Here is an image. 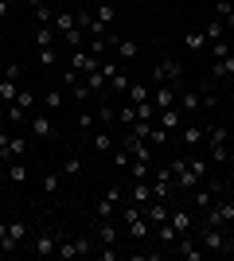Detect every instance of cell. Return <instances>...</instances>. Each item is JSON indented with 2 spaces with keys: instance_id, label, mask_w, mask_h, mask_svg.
<instances>
[{
  "instance_id": "cell-35",
  "label": "cell",
  "mask_w": 234,
  "mask_h": 261,
  "mask_svg": "<svg viewBox=\"0 0 234 261\" xmlns=\"http://www.w3.org/2000/svg\"><path fill=\"white\" fill-rule=\"evenodd\" d=\"M207 144H230V129L226 125H207Z\"/></svg>"
},
{
  "instance_id": "cell-26",
  "label": "cell",
  "mask_w": 234,
  "mask_h": 261,
  "mask_svg": "<svg viewBox=\"0 0 234 261\" xmlns=\"http://www.w3.org/2000/svg\"><path fill=\"white\" fill-rule=\"evenodd\" d=\"M168 222L176 226V234H188V230H191V211H184V207H172V211H168Z\"/></svg>"
},
{
  "instance_id": "cell-42",
  "label": "cell",
  "mask_w": 234,
  "mask_h": 261,
  "mask_svg": "<svg viewBox=\"0 0 234 261\" xmlns=\"http://www.w3.org/2000/svg\"><path fill=\"white\" fill-rule=\"evenodd\" d=\"M129 82H133V78L125 74V70H117V74L110 78V90H113V94H125V90H129Z\"/></svg>"
},
{
  "instance_id": "cell-64",
  "label": "cell",
  "mask_w": 234,
  "mask_h": 261,
  "mask_svg": "<svg viewBox=\"0 0 234 261\" xmlns=\"http://www.w3.org/2000/svg\"><path fill=\"white\" fill-rule=\"evenodd\" d=\"M28 4H32V8H43V4H51V0H28Z\"/></svg>"
},
{
  "instance_id": "cell-14",
  "label": "cell",
  "mask_w": 234,
  "mask_h": 261,
  "mask_svg": "<svg viewBox=\"0 0 234 261\" xmlns=\"http://www.w3.org/2000/svg\"><path fill=\"white\" fill-rule=\"evenodd\" d=\"M129 203H137V207L145 211L148 203H152V187H148V179H133V184H129Z\"/></svg>"
},
{
  "instance_id": "cell-52",
  "label": "cell",
  "mask_w": 234,
  "mask_h": 261,
  "mask_svg": "<svg viewBox=\"0 0 234 261\" xmlns=\"http://www.w3.org/2000/svg\"><path fill=\"white\" fill-rule=\"evenodd\" d=\"M226 55H230V43H226V39L211 43V63H215V59H226Z\"/></svg>"
},
{
  "instance_id": "cell-29",
  "label": "cell",
  "mask_w": 234,
  "mask_h": 261,
  "mask_svg": "<svg viewBox=\"0 0 234 261\" xmlns=\"http://www.w3.org/2000/svg\"><path fill=\"white\" fill-rule=\"evenodd\" d=\"M51 28H55L59 35H67V32H74V28H78V20H74V12H55V20H51Z\"/></svg>"
},
{
  "instance_id": "cell-16",
  "label": "cell",
  "mask_w": 234,
  "mask_h": 261,
  "mask_svg": "<svg viewBox=\"0 0 234 261\" xmlns=\"http://www.w3.org/2000/svg\"><path fill=\"white\" fill-rule=\"evenodd\" d=\"M113 51H117V59H121V63H133L137 55H141V47H137V39H133V35H117Z\"/></svg>"
},
{
  "instance_id": "cell-59",
  "label": "cell",
  "mask_w": 234,
  "mask_h": 261,
  "mask_svg": "<svg viewBox=\"0 0 234 261\" xmlns=\"http://www.w3.org/2000/svg\"><path fill=\"white\" fill-rule=\"evenodd\" d=\"M188 164H191L199 175H207V160H203V156H188Z\"/></svg>"
},
{
  "instance_id": "cell-62",
  "label": "cell",
  "mask_w": 234,
  "mask_h": 261,
  "mask_svg": "<svg viewBox=\"0 0 234 261\" xmlns=\"http://www.w3.org/2000/svg\"><path fill=\"white\" fill-rule=\"evenodd\" d=\"M219 106V94H207V90H203V109H215Z\"/></svg>"
},
{
  "instance_id": "cell-18",
  "label": "cell",
  "mask_w": 234,
  "mask_h": 261,
  "mask_svg": "<svg viewBox=\"0 0 234 261\" xmlns=\"http://www.w3.org/2000/svg\"><path fill=\"white\" fill-rule=\"evenodd\" d=\"M176 106L184 109V113H199V109H203V90H179Z\"/></svg>"
},
{
  "instance_id": "cell-25",
  "label": "cell",
  "mask_w": 234,
  "mask_h": 261,
  "mask_svg": "<svg viewBox=\"0 0 234 261\" xmlns=\"http://www.w3.org/2000/svg\"><path fill=\"white\" fill-rule=\"evenodd\" d=\"M215 20H223L226 32H234V0H215Z\"/></svg>"
},
{
  "instance_id": "cell-27",
  "label": "cell",
  "mask_w": 234,
  "mask_h": 261,
  "mask_svg": "<svg viewBox=\"0 0 234 261\" xmlns=\"http://www.w3.org/2000/svg\"><path fill=\"white\" fill-rule=\"evenodd\" d=\"M59 187H63V172H43L39 175V191H43V195H59Z\"/></svg>"
},
{
  "instance_id": "cell-9",
  "label": "cell",
  "mask_w": 234,
  "mask_h": 261,
  "mask_svg": "<svg viewBox=\"0 0 234 261\" xmlns=\"http://www.w3.org/2000/svg\"><path fill=\"white\" fill-rule=\"evenodd\" d=\"M117 144H113V133H110V125H98V129L90 133V152H98V156H110Z\"/></svg>"
},
{
  "instance_id": "cell-15",
  "label": "cell",
  "mask_w": 234,
  "mask_h": 261,
  "mask_svg": "<svg viewBox=\"0 0 234 261\" xmlns=\"http://www.w3.org/2000/svg\"><path fill=\"white\" fill-rule=\"evenodd\" d=\"M121 148H129V152H133V160H152V144L141 141V137H133V133H125Z\"/></svg>"
},
{
  "instance_id": "cell-38",
  "label": "cell",
  "mask_w": 234,
  "mask_h": 261,
  "mask_svg": "<svg viewBox=\"0 0 234 261\" xmlns=\"http://www.w3.org/2000/svg\"><path fill=\"white\" fill-rule=\"evenodd\" d=\"M4 117H8V125H28V117H32V113H28V109H20L16 101H12V106L4 109Z\"/></svg>"
},
{
  "instance_id": "cell-58",
  "label": "cell",
  "mask_w": 234,
  "mask_h": 261,
  "mask_svg": "<svg viewBox=\"0 0 234 261\" xmlns=\"http://www.w3.org/2000/svg\"><path fill=\"white\" fill-rule=\"evenodd\" d=\"M0 253H8V218H0Z\"/></svg>"
},
{
  "instance_id": "cell-13",
  "label": "cell",
  "mask_w": 234,
  "mask_h": 261,
  "mask_svg": "<svg viewBox=\"0 0 234 261\" xmlns=\"http://www.w3.org/2000/svg\"><path fill=\"white\" fill-rule=\"evenodd\" d=\"M172 250H176V253H179L184 261H203V257H207V250H203V246H195V242H191L188 234H179Z\"/></svg>"
},
{
  "instance_id": "cell-55",
  "label": "cell",
  "mask_w": 234,
  "mask_h": 261,
  "mask_svg": "<svg viewBox=\"0 0 234 261\" xmlns=\"http://www.w3.org/2000/svg\"><path fill=\"white\" fill-rule=\"evenodd\" d=\"M39 63L43 66H55L59 59H55V47H39Z\"/></svg>"
},
{
  "instance_id": "cell-20",
  "label": "cell",
  "mask_w": 234,
  "mask_h": 261,
  "mask_svg": "<svg viewBox=\"0 0 234 261\" xmlns=\"http://www.w3.org/2000/svg\"><path fill=\"white\" fill-rule=\"evenodd\" d=\"M168 211H172V207H168V199H152V203L145 207V218L152 222V226H160V222H168Z\"/></svg>"
},
{
  "instance_id": "cell-28",
  "label": "cell",
  "mask_w": 234,
  "mask_h": 261,
  "mask_svg": "<svg viewBox=\"0 0 234 261\" xmlns=\"http://www.w3.org/2000/svg\"><path fill=\"white\" fill-rule=\"evenodd\" d=\"M125 226H129V234H133V238H137V242H145V238H148V234H152V222H148V218H145V215H137V218H133V222H125Z\"/></svg>"
},
{
  "instance_id": "cell-4",
  "label": "cell",
  "mask_w": 234,
  "mask_h": 261,
  "mask_svg": "<svg viewBox=\"0 0 234 261\" xmlns=\"http://www.w3.org/2000/svg\"><path fill=\"white\" fill-rule=\"evenodd\" d=\"M152 78H156V86H160V82H168V86H176L179 78H184V63H176V59H160V63L152 66Z\"/></svg>"
},
{
  "instance_id": "cell-60",
  "label": "cell",
  "mask_w": 234,
  "mask_h": 261,
  "mask_svg": "<svg viewBox=\"0 0 234 261\" xmlns=\"http://www.w3.org/2000/svg\"><path fill=\"white\" fill-rule=\"evenodd\" d=\"M98 257H101V261H117V246H101Z\"/></svg>"
},
{
  "instance_id": "cell-56",
  "label": "cell",
  "mask_w": 234,
  "mask_h": 261,
  "mask_svg": "<svg viewBox=\"0 0 234 261\" xmlns=\"http://www.w3.org/2000/svg\"><path fill=\"white\" fill-rule=\"evenodd\" d=\"M67 98H74V101H86V98H90L86 82H78V86H70V94H67Z\"/></svg>"
},
{
  "instance_id": "cell-1",
  "label": "cell",
  "mask_w": 234,
  "mask_h": 261,
  "mask_svg": "<svg viewBox=\"0 0 234 261\" xmlns=\"http://www.w3.org/2000/svg\"><path fill=\"white\" fill-rule=\"evenodd\" d=\"M168 168H172V175H176V187H179V191H195V187L203 184V175L188 164V156H176Z\"/></svg>"
},
{
  "instance_id": "cell-17",
  "label": "cell",
  "mask_w": 234,
  "mask_h": 261,
  "mask_svg": "<svg viewBox=\"0 0 234 261\" xmlns=\"http://www.w3.org/2000/svg\"><path fill=\"white\" fill-rule=\"evenodd\" d=\"M94 242H98V246H117V226H113V218H98Z\"/></svg>"
},
{
  "instance_id": "cell-3",
  "label": "cell",
  "mask_w": 234,
  "mask_h": 261,
  "mask_svg": "<svg viewBox=\"0 0 234 261\" xmlns=\"http://www.w3.org/2000/svg\"><path fill=\"white\" fill-rule=\"evenodd\" d=\"M121 203H125V191H121V187H106L101 199L94 203V215H98V218H113Z\"/></svg>"
},
{
  "instance_id": "cell-49",
  "label": "cell",
  "mask_w": 234,
  "mask_h": 261,
  "mask_svg": "<svg viewBox=\"0 0 234 261\" xmlns=\"http://www.w3.org/2000/svg\"><path fill=\"white\" fill-rule=\"evenodd\" d=\"M113 164H117V168H129V164H133V152H129V148H113Z\"/></svg>"
},
{
  "instance_id": "cell-41",
  "label": "cell",
  "mask_w": 234,
  "mask_h": 261,
  "mask_svg": "<svg viewBox=\"0 0 234 261\" xmlns=\"http://www.w3.org/2000/svg\"><path fill=\"white\" fill-rule=\"evenodd\" d=\"M94 16H98V20H101V23H106V28H110V23H113V20H117V8H113L110 0H106V4H98V8H94Z\"/></svg>"
},
{
  "instance_id": "cell-54",
  "label": "cell",
  "mask_w": 234,
  "mask_h": 261,
  "mask_svg": "<svg viewBox=\"0 0 234 261\" xmlns=\"http://www.w3.org/2000/svg\"><path fill=\"white\" fill-rule=\"evenodd\" d=\"M55 20V12H51V4H43V8H35V23H51Z\"/></svg>"
},
{
  "instance_id": "cell-32",
  "label": "cell",
  "mask_w": 234,
  "mask_h": 261,
  "mask_svg": "<svg viewBox=\"0 0 234 261\" xmlns=\"http://www.w3.org/2000/svg\"><path fill=\"white\" fill-rule=\"evenodd\" d=\"M156 230V238H160V246H168V250H172V246H176V226H172V222H160V226H152Z\"/></svg>"
},
{
  "instance_id": "cell-34",
  "label": "cell",
  "mask_w": 234,
  "mask_h": 261,
  "mask_svg": "<svg viewBox=\"0 0 234 261\" xmlns=\"http://www.w3.org/2000/svg\"><path fill=\"white\" fill-rule=\"evenodd\" d=\"M106 86H110V78L101 74V66H98V70H90V74H86V90H90V94H101V90H106Z\"/></svg>"
},
{
  "instance_id": "cell-11",
  "label": "cell",
  "mask_w": 234,
  "mask_h": 261,
  "mask_svg": "<svg viewBox=\"0 0 234 261\" xmlns=\"http://www.w3.org/2000/svg\"><path fill=\"white\" fill-rule=\"evenodd\" d=\"M172 191H176V175H172V168L152 172V199H168Z\"/></svg>"
},
{
  "instance_id": "cell-48",
  "label": "cell",
  "mask_w": 234,
  "mask_h": 261,
  "mask_svg": "<svg viewBox=\"0 0 234 261\" xmlns=\"http://www.w3.org/2000/svg\"><path fill=\"white\" fill-rule=\"evenodd\" d=\"M148 144H152V148H160V144H168V129H160V125H152V133H148Z\"/></svg>"
},
{
  "instance_id": "cell-37",
  "label": "cell",
  "mask_w": 234,
  "mask_h": 261,
  "mask_svg": "<svg viewBox=\"0 0 234 261\" xmlns=\"http://www.w3.org/2000/svg\"><path fill=\"white\" fill-rule=\"evenodd\" d=\"M8 179L12 184H28V164L23 160H8Z\"/></svg>"
},
{
  "instance_id": "cell-7",
  "label": "cell",
  "mask_w": 234,
  "mask_h": 261,
  "mask_svg": "<svg viewBox=\"0 0 234 261\" xmlns=\"http://www.w3.org/2000/svg\"><path fill=\"white\" fill-rule=\"evenodd\" d=\"M234 242L226 238V230L223 226H203V250L207 253H226Z\"/></svg>"
},
{
  "instance_id": "cell-8",
  "label": "cell",
  "mask_w": 234,
  "mask_h": 261,
  "mask_svg": "<svg viewBox=\"0 0 234 261\" xmlns=\"http://www.w3.org/2000/svg\"><path fill=\"white\" fill-rule=\"evenodd\" d=\"M28 129H32V137H39V141H55L59 137L55 121L47 117V113H32V117H28Z\"/></svg>"
},
{
  "instance_id": "cell-19",
  "label": "cell",
  "mask_w": 234,
  "mask_h": 261,
  "mask_svg": "<svg viewBox=\"0 0 234 261\" xmlns=\"http://www.w3.org/2000/svg\"><path fill=\"white\" fill-rule=\"evenodd\" d=\"M148 101H152L156 109H168V106H176V86H168V82H160V86L152 90V98H148Z\"/></svg>"
},
{
  "instance_id": "cell-5",
  "label": "cell",
  "mask_w": 234,
  "mask_h": 261,
  "mask_svg": "<svg viewBox=\"0 0 234 261\" xmlns=\"http://www.w3.org/2000/svg\"><path fill=\"white\" fill-rule=\"evenodd\" d=\"M55 246H59V230H55V226H43V230L32 238V246H28V250H32L35 257H51V253H55Z\"/></svg>"
},
{
  "instance_id": "cell-33",
  "label": "cell",
  "mask_w": 234,
  "mask_h": 261,
  "mask_svg": "<svg viewBox=\"0 0 234 261\" xmlns=\"http://www.w3.org/2000/svg\"><path fill=\"white\" fill-rule=\"evenodd\" d=\"M125 98L133 101V106H141V101H148L152 94H148V86H145V82H129V90H125Z\"/></svg>"
},
{
  "instance_id": "cell-2",
  "label": "cell",
  "mask_w": 234,
  "mask_h": 261,
  "mask_svg": "<svg viewBox=\"0 0 234 261\" xmlns=\"http://www.w3.org/2000/svg\"><path fill=\"white\" fill-rule=\"evenodd\" d=\"M90 253H94V242L90 238H59V246H55V257H63V261L90 257Z\"/></svg>"
},
{
  "instance_id": "cell-51",
  "label": "cell",
  "mask_w": 234,
  "mask_h": 261,
  "mask_svg": "<svg viewBox=\"0 0 234 261\" xmlns=\"http://www.w3.org/2000/svg\"><path fill=\"white\" fill-rule=\"evenodd\" d=\"M113 117H117L113 106H98V125H113Z\"/></svg>"
},
{
  "instance_id": "cell-40",
  "label": "cell",
  "mask_w": 234,
  "mask_h": 261,
  "mask_svg": "<svg viewBox=\"0 0 234 261\" xmlns=\"http://www.w3.org/2000/svg\"><path fill=\"white\" fill-rule=\"evenodd\" d=\"M129 175H133V179H148V175H152V160H133L129 164Z\"/></svg>"
},
{
  "instance_id": "cell-43",
  "label": "cell",
  "mask_w": 234,
  "mask_h": 261,
  "mask_svg": "<svg viewBox=\"0 0 234 261\" xmlns=\"http://www.w3.org/2000/svg\"><path fill=\"white\" fill-rule=\"evenodd\" d=\"M117 121H121V125H133V121H137V106H133V101H125V106L117 109Z\"/></svg>"
},
{
  "instance_id": "cell-23",
  "label": "cell",
  "mask_w": 234,
  "mask_h": 261,
  "mask_svg": "<svg viewBox=\"0 0 234 261\" xmlns=\"http://www.w3.org/2000/svg\"><path fill=\"white\" fill-rule=\"evenodd\" d=\"M211 78H215V82H226V78H234V55H226V59H215V63H211Z\"/></svg>"
},
{
  "instance_id": "cell-47",
  "label": "cell",
  "mask_w": 234,
  "mask_h": 261,
  "mask_svg": "<svg viewBox=\"0 0 234 261\" xmlns=\"http://www.w3.org/2000/svg\"><path fill=\"white\" fill-rule=\"evenodd\" d=\"M137 121H156V106L152 101H141V106H137Z\"/></svg>"
},
{
  "instance_id": "cell-24",
  "label": "cell",
  "mask_w": 234,
  "mask_h": 261,
  "mask_svg": "<svg viewBox=\"0 0 234 261\" xmlns=\"http://www.w3.org/2000/svg\"><path fill=\"white\" fill-rule=\"evenodd\" d=\"M32 43H35V51H39V47H55V28H51V23H35Z\"/></svg>"
},
{
  "instance_id": "cell-30",
  "label": "cell",
  "mask_w": 234,
  "mask_h": 261,
  "mask_svg": "<svg viewBox=\"0 0 234 261\" xmlns=\"http://www.w3.org/2000/svg\"><path fill=\"white\" fill-rule=\"evenodd\" d=\"M184 47H188V51H203V47H207V35H203V28H191V32H184Z\"/></svg>"
},
{
  "instance_id": "cell-57",
  "label": "cell",
  "mask_w": 234,
  "mask_h": 261,
  "mask_svg": "<svg viewBox=\"0 0 234 261\" xmlns=\"http://www.w3.org/2000/svg\"><path fill=\"white\" fill-rule=\"evenodd\" d=\"M78 82H82V74H78V70H74V66H67V74H63V86H78Z\"/></svg>"
},
{
  "instance_id": "cell-36",
  "label": "cell",
  "mask_w": 234,
  "mask_h": 261,
  "mask_svg": "<svg viewBox=\"0 0 234 261\" xmlns=\"http://www.w3.org/2000/svg\"><path fill=\"white\" fill-rule=\"evenodd\" d=\"M20 98V86H16V78H0V101H16Z\"/></svg>"
},
{
  "instance_id": "cell-61",
  "label": "cell",
  "mask_w": 234,
  "mask_h": 261,
  "mask_svg": "<svg viewBox=\"0 0 234 261\" xmlns=\"http://www.w3.org/2000/svg\"><path fill=\"white\" fill-rule=\"evenodd\" d=\"M8 137H12V133L0 125V160H4V152H8Z\"/></svg>"
},
{
  "instance_id": "cell-6",
  "label": "cell",
  "mask_w": 234,
  "mask_h": 261,
  "mask_svg": "<svg viewBox=\"0 0 234 261\" xmlns=\"http://www.w3.org/2000/svg\"><path fill=\"white\" fill-rule=\"evenodd\" d=\"M226 222H234V199H215L207 207V222L203 226H226Z\"/></svg>"
},
{
  "instance_id": "cell-31",
  "label": "cell",
  "mask_w": 234,
  "mask_h": 261,
  "mask_svg": "<svg viewBox=\"0 0 234 261\" xmlns=\"http://www.w3.org/2000/svg\"><path fill=\"white\" fill-rule=\"evenodd\" d=\"M28 156V141L23 137H8V152H4V160H23Z\"/></svg>"
},
{
  "instance_id": "cell-39",
  "label": "cell",
  "mask_w": 234,
  "mask_h": 261,
  "mask_svg": "<svg viewBox=\"0 0 234 261\" xmlns=\"http://www.w3.org/2000/svg\"><path fill=\"white\" fill-rule=\"evenodd\" d=\"M203 35H207V43H219V39H226V28H223V20H211L207 28H203Z\"/></svg>"
},
{
  "instance_id": "cell-12",
  "label": "cell",
  "mask_w": 234,
  "mask_h": 261,
  "mask_svg": "<svg viewBox=\"0 0 234 261\" xmlns=\"http://www.w3.org/2000/svg\"><path fill=\"white\" fill-rule=\"evenodd\" d=\"M203 141H207V125H184V129H179V144H184L188 152H195Z\"/></svg>"
},
{
  "instance_id": "cell-10",
  "label": "cell",
  "mask_w": 234,
  "mask_h": 261,
  "mask_svg": "<svg viewBox=\"0 0 234 261\" xmlns=\"http://www.w3.org/2000/svg\"><path fill=\"white\" fill-rule=\"evenodd\" d=\"M67 66H74L78 74H90V70H98V66H101V59H98V55H90L86 47H74V51H70V63H67Z\"/></svg>"
},
{
  "instance_id": "cell-22",
  "label": "cell",
  "mask_w": 234,
  "mask_h": 261,
  "mask_svg": "<svg viewBox=\"0 0 234 261\" xmlns=\"http://www.w3.org/2000/svg\"><path fill=\"white\" fill-rule=\"evenodd\" d=\"M23 242H28V222H20V218H16V222H8V253L20 250Z\"/></svg>"
},
{
  "instance_id": "cell-53",
  "label": "cell",
  "mask_w": 234,
  "mask_h": 261,
  "mask_svg": "<svg viewBox=\"0 0 234 261\" xmlns=\"http://www.w3.org/2000/svg\"><path fill=\"white\" fill-rule=\"evenodd\" d=\"M16 106L32 113V109H35V94H28V90H20V98H16Z\"/></svg>"
},
{
  "instance_id": "cell-46",
  "label": "cell",
  "mask_w": 234,
  "mask_h": 261,
  "mask_svg": "<svg viewBox=\"0 0 234 261\" xmlns=\"http://www.w3.org/2000/svg\"><path fill=\"white\" fill-rule=\"evenodd\" d=\"M211 160L215 164H226V160H230V144H211Z\"/></svg>"
},
{
  "instance_id": "cell-44",
  "label": "cell",
  "mask_w": 234,
  "mask_h": 261,
  "mask_svg": "<svg viewBox=\"0 0 234 261\" xmlns=\"http://www.w3.org/2000/svg\"><path fill=\"white\" fill-rule=\"evenodd\" d=\"M78 172H82V160H78V156H67V160H63V175H67V179H74Z\"/></svg>"
},
{
  "instance_id": "cell-50",
  "label": "cell",
  "mask_w": 234,
  "mask_h": 261,
  "mask_svg": "<svg viewBox=\"0 0 234 261\" xmlns=\"http://www.w3.org/2000/svg\"><path fill=\"white\" fill-rule=\"evenodd\" d=\"M63 101H67V94H59V90H51V94H43V106H47V109H59V106H63Z\"/></svg>"
},
{
  "instance_id": "cell-63",
  "label": "cell",
  "mask_w": 234,
  "mask_h": 261,
  "mask_svg": "<svg viewBox=\"0 0 234 261\" xmlns=\"http://www.w3.org/2000/svg\"><path fill=\"white\" fill-rule=\"evenodd\" d=\"M12 4H16V0H0V20L8 16V8H12Z\"/></svg>"
},
{
  "instance_id": "cell-21",
  "label": "cell",
  "mask_w": 234,
  "mask_h": 261,
  "mask_svg": "<svg viewBox=\"0 0 234 261\" xmlns=\"http://www.w3.org/2000/svg\"><path fill=\"white\" fill-rule=\"evenodd\" d=\"M156 125H160V129H179V125H184V121H179V106H168V109H156Z\"/></svg>"
},
{
  "instance_id": "cell-45",
  "label": "cell",
  "mask_w": 234,
  "mask_h": 261,
  "mask_svg": "<svg viewBox=\"0 0 234 261\" xmlns=\"http://www.w3.org/2000/svg\"><path fill=\"white\" fill-rule=\"evenodd\" d=\"M78 125H82V137H86V133H94V129H98V113H90V109H86V113L78 117Z\"/></svg>"
}]
</instances>
